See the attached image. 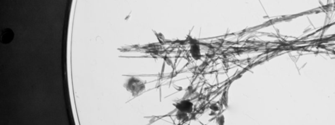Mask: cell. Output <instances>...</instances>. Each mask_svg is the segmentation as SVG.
I'll list each match as a JSON object with an SVG mask.
<instances>
[{"label": "cell", "mask_w": 335, "mask_h": 125, "mask_svg": "<svg viewBox=\"0 0 335 125\" xmlns=\"http://www.w3.org/2000/svg\"><path fill=\"white\" fill-rule=\"evenodd\" d=\"M224 117L223 116H221L218 118V119H217V123L219 124H223L225 123V122H224Z\"/></svg>", "instance_id": "8992f818"}, {"label": "cell", "mask_w": 335, "mask_h": 125, "mask_svg": "<svg viewBox=\"0 0 335 125\" xmlns=\"http://www.w3.org/2000/svg\"><path fill=\"white\" fill-rule=\"evenodd\" d=\"M176 118H177V120L179 121H187L188 119V113H185V112H183V111H179L177 110V113H176Z\"/></svg>", "instance_id": "5b68a950"}, {"label": "cell", "mask_w": 335, "mask_h": 125, "mask_svg": "<svg viewBox=\"0 0 335 125\" xmlns=\"http://www.w3.org/2000/svg\"><path fill=\"white\" fill-rule=\"evenodd\" d=\"M13 36V33L11 29H6L2 33V42L3 43H9L12 41Z\"/></svg>", "instance_id": "277c9868"}, {"label": "cell", "mask_w": 335, "mask_h": 125, "mask_svg": "<svg viewBox=\"0 0 335 125\" xmlns=\"http://www.w3.org/2000/svg\"><path fill=\"white\" fill-rule=\"evenodd\" d=\"M210 109H211L212 111H217L219 110V106H218L217 104H211V106H210Z\"/></svg>", "instance_id": "52a82bcc"}, {"label": "cell", "mask_w": 335, "mask_h": 125, "mask_svg": "<svg viewBox=\"0 0 335 125\" xmlns=\"http://www.w3.org/2000/svg\"><path fill=\"white\" fill-rule=\"evenodd\" d=\"M125 87L129 91L133 96H137L140 92L144 91L145 88V84L140 79L132 77L129 79L127 84H125Z\"/></svg>", "instance_id": "6da1fadb"}, {"label": "cell", "mask_w": 335, "mask_h": 125, "mask_svg": "<svg viewBox=\"0 0 335 125\" xmlns=\"http://www.w3.org/2000/svg\"><path fill=\"white\" fill-rule=\"evenodd\" d=\"M191 56L195 60H199L201 58V54H200V46H198L197 44H192L191 47Z\"/></svg>", "instance_id": "3957f363"}, {"label": "cell", "mask_w": 335, "mask_h": 125, "mask_svg": "<svg viewBox=\"0 0 335 125\" xmlns=\"http://www.w3.org/2000/svg\"><path fill=\"white\" fill-rule=\"evenodd\" d=\"M175 107L177 110L185 112L187 113H191L193 109V104L188 100H184L177 102L174 104Z\"/></svg>", "instance_id": "7a4b0ae2"}]
</instances>
